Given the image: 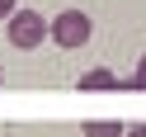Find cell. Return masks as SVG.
<instances>
[{
    "label": "cell",
    "instance_id": "obj_7",
    "mask_svg": "<svg viewBox=\"0 0 146 137\" xmlns=\"http://www.w3.org/2000/svg\"><path fill=\"white\" fill-rule=\"evenodd\" d=\"M123 137H146V123H137V128H127Z\"/></svg>",
    "mask_w": 146,
    "mask_h": 137
},
{
    "label": "cell",
    "instance_id": "obj_2",
    "mask_svg": "<svg viewBox=\"0 0 146 137\" xmlns=\"http://www.w3.org/2000/svg\"><path fill=\"white\" fill-rule=\"evenodd\" d=\"M5 33H10V43L19 52H33L42 38H47V19H42L38 10H14L10 19H5Z\"/></svg>",
    "mask_w": 146,
    "mask_h": 137
},
{
    "label": "cell",
    "instance_id": "obj_6",
    "mask_svg": "<svg viewBox=\"0 0 146 137\" xmlns=\"http://www.w3.org/2000/svg\"><path fill=\"white\" fill-rule=\"evenodd\" d=\"M14 14V0H0V19H10Z\"/></svg>",
    "mask_w": 146,
    "mask_h": 137
},
{
    "label": "cell",
    "instance_id": "obj_4",
    "mask_svg": "<svg viewBox=\"0 0 146 137\" xmlns=\"http://www.w3.org/2000/svg\"><path fill=\"white\" fill-rule=\"evenodd\" d=\"M127 128L113 123V118H104V123H85V137H123Z\"/></svg>",
    "mask_w": 146,
    "mask_h": 137
},
{
    "label": "cell",
    "instance_id": "obj_5",
    "mask_svg": "<svg viewBox=\"0 0 146 137\" xmlns=\"http://www.w3.org/2000/svg\"><path fill=\"white\" fill-rule=\"evenodd\" d=\"M127 90H146V57H141V61H137V76H132V80H127Z\"/></svg>",
    "mask_w": 146,
    "mask_h": 137
},
{
    "label": "cell",
    "instance_id": "obj_3",
    "mask_svg": "<svg viewBox=\"0 0 146 137\" xmlns=\"http://www.w3.org/2000/svg\"><path fill=\"white\" fill-rule=\"evenodd\" d=\"M76 90H85V95H94V90H127V80H118L113 71L94 66V71H85V76L76 80Z\"/></svg>",
    "mask_w": 146,
    "mask_h": 137
},
{
    "label": "cell",
    "instance_id": "obj_1",
    "mask_svg": "<svg viewBox=\"0 0 146 137\" xmlns=\"http://www.w3.org/2000/svg\"><path fill=\"white\" fill-rule=\"evenodd\" d=\"M47 38L57 43V47L76 52V47H85V43L94 38V24H90L85 10H57V19H47Z\"/></svg>",
    "mask_w": 146,
    "mask_h": 137
}]
</instances>
